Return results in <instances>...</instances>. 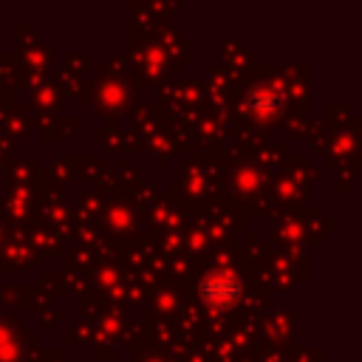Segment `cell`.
Segmentation results:
<instances>
[{"label":"cell","mask_w":362,"mask_h":362,"mask_svg":"<svg viewBox=\"0 0 362 362\" xmlns=\"http://www.w3.org/2000/svg\"><path fill=\"white\" fill-rule=\"evenodd\" d=\"M201 291L209 303L215 305H223V303H232L238 294H240V280L232 274V272H212L204 283H201Z\"/></svg>","instance_id":"obj_1"},{"label":"cell","mask_w":362,"mask_h":362,"mask_svg":"<svg viewBox=\"0 0 362 362\" xmlns=\"http://www.w3.org/2000/svg\"><path fill=\"white\" fill-rule=\"evenodd\" d=\"M249 105H252L255 110H260V113H272V110L277 107V96H266V93H263V88H260V90H255V93H252Z\"/></svg>","instance_id":"obj_2"}]
</instances>
